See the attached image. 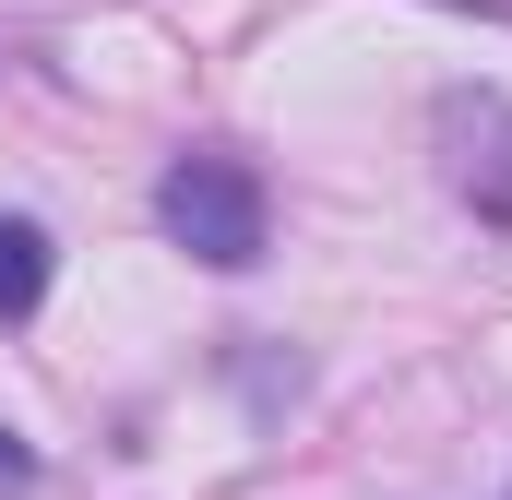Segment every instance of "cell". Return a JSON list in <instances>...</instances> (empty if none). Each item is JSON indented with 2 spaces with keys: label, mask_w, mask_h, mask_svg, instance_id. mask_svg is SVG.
<instances>
[{
  "label": "cell",
  "mask_w": 512,
  "mask_h": 500,
  "mask_svg": "<svg viewBox=\"0 0 512 500\" xmlns=\"http://www.w3.org/2000/svg\"><path fill=\"white\" fill-rule=\"evenodd\" d=\"M155 215H167V239L191 250V262H215V274H251L262 262V179L239 155H179L155 179Z\"/></svg>",
  "instance_id": "1"
},
{
  "label": "cell",
  "mask_w": 512,
  "mask_h": 500,
  "mask_svg": "<svg viewBox=\"0 0 512 500\" xmlns=\"http://www.w3.org/2000/svg\"><path fill=\"white\" fill-rule=\"evenodd\" d=\"M441 179L512 227V96H441Z\"/></svg>",
  "instance_id": "2"
},
{
  "label": "cell",
  "mask_w": 512,
  "mask_h": 500,
  "mask_svg": "<svg viewBox=\"0 0 512 500\" xmlns=\"http://www.w3.org/2000/svg\"><path fill=\"white\" fill-rule=\"evenodd\" d=\"M36 298H48V227L0 215V322H24Z\"/></svg>",
  "instance_id": "3"
},
{
  "label": "cell",
  "mask_w": 512,
  "mask_h": 500,
  "mask_svg": "<svg viewBox=\"0 0 512 500\" xmlns=\"http://www.w3.org/2000/svg\"><path fill=\"white\" fill-rule=\"evenodd\" d=\"M36 489V453H24V429H0V500H24Z\"/></svg>",
  "instance_id": "4"
},
{
  "label": "cell",
  "mask_w": 512,
  "mask_h": 500,
  "mask_svg": "<svg viewBox=\"0 0 512 500\" xmlns=\"http://www.w3.org/2000/svg\"><path fill=\"white\" fill-rule=\"evenodd\" d=\"M441 12H489V24H512V0H441Z\"/></svg>",
  "instance_id": "5"
}]
</instances>
